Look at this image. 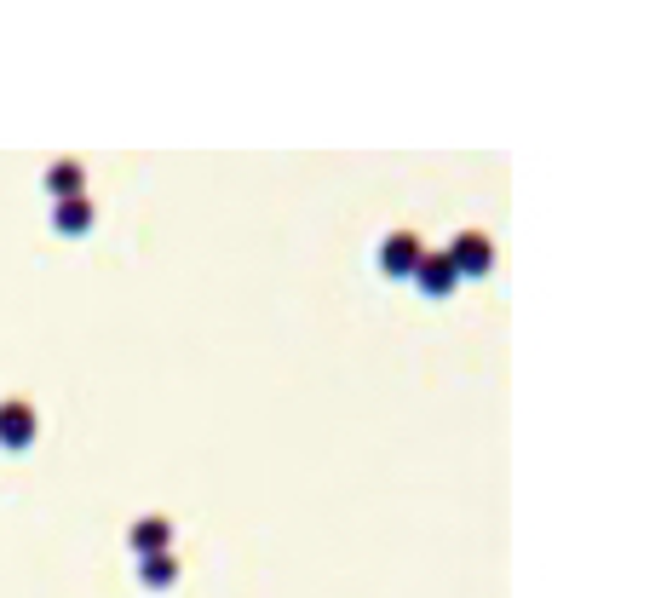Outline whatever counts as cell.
<instances>
[{"instance_id":"1","label":"cell","mask_w":661,"mask_h":598,"mask_svg":"<svg viewBox=\"0 0 661 598\" xmlns=\"http://www.w3.org/2000/svg\"><path fill=\"white\" fill-rule=\"evenodd\" d=\"M449 265H455V276H483L489 265H495V242L483 236V230H460L455 242H449Z\"/></svg>"},{"instance_id":"2","label":"cell","mask_w":661,"mask_h":598,"mask_svg":"<svg viewBox=\"0 0 661 598\" xmlns=\"http://www.w3.org/2000/svg\"><path fill=\"white\" fill-rule=\"evenodd\" d=\"M35 432H41L35 409H29L23 397H6V403H0V449H29Z\"/></svg>"},{"instance_id":"3","label":"cell","mask_w":661,"mask_h":598,"mask_svg":"<svg viewBox=\"0 0 661 598\" xmlns=\"http://www.w3.org/2000/svg\"><path fill=\"white\" fill-rule=\"evenodd\" d=\"M420 253H426V242H420L414 230H391L386 242H380V271L386 276H414Z\"/></svg>"},{"instance_id":"4","label":"cell","mask_w":661,"mask_h":598,"mask_svg":"<svg viewBox=\"0 0 661 598\" xmlns=\"http://www.w3.org/2000/svg\"><path fill=\"white\" fill-rule=\"evenodd\" d=\"M414 282L426 288L432 299H449L455 294V265H449V253H420V265H414Z\"/></svg>"},{"instance_id":"5","label":"cell","mask_w":661,"mask_h":598,"mask_svg":"<svg viewBox=\"0 0 661 598\" xmlns=\"http://www.w3.org/2000/svg\"><path fill=\"white\" fill-rule=\"evenodd\" d=\"M127 541H133L138 558H150V552H167V547H173V524H167V518H138V524L127 529Z\"/></svg>"},{"instance_id":"6","label":"cell","mask_w":661,"mask_h":598,"mask_svg":"<svg viewBox=\"0 0 661 598\" xmlns=\"http://www.w3.org/2000/svg\"><path fill=\"white\" fill-rule=\"evenodd\" d=\"M46 190H52V202L87 196V173H81V161H52V167H46Z\"/></svg>"},{"instance_id":"7","label":"cell","mask_w":661,"mask_h":598,"mask_svg":"<svg viewBox=\"0 0 661 598\" xmlns=\"http://www.w3.org/2000/svg\"><path fill=\"white\" fill-rule=\"evenodd\" d=\"M52 230H58V236H87V230H92V202H87V196L58 202V207H52Z\"/></svg>"},{"instance_id":"8","label":"cell","mask_w":661,"mask_h":598,"mask_svg":"<svg viewBox=\"0 0 661 598\" xmlns=\"http://www.w3.org/2000/svg\"><path fill=\"white\" fill-rule=\"evenodd\" d=\"M138 581L156 587V593H167V587L179 581V558H173V552H150V558H138Z\"/></svg>"}]
</instances>
